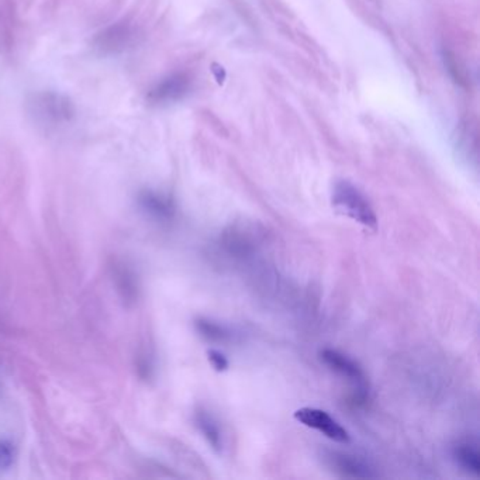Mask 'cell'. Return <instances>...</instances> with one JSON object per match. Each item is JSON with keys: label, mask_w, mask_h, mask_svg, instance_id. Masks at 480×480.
Returning <instances> with one entry per match:
<instances>
[{"label": "cell", "mask_w": 480, "mask_h": 480, "mask_svg": "<svg viewBox=\"0 0 480 480\" xmlns=\"http://www.w3.org/2000/svg\"><path fill=\"white\" fill-rule=\"evenodd\" d=\"M138 206L144 213L158 221H169L174 218L176 207L174 200L155 190H144L138 195Z\"/></svg>", "instance_id": "5"}, {"label": "cell", "mask_w": 480, "mask_h": 480, "mask_svg": "<svg viewBox=\"0 0 480 480\" xmlns=\"http://www.w3.org/2000/svg\"><path fill=\"white\" fill-rule=\"evenodd\" d=\"M221 242L222 247L229 252L242 255L253 249V244L257 242V238L253 240V237L249 233L240 227H231L230 231H226L222 234Z\"/></svg>", "instance_id": "10"}, {"label": "cell", "mask_w": 480, "mask_h": 480, "mask_svg": "<svg viewBox=\"0 0 480 480\" xmlns=\"http://www.w3.org/2000/svg\"><path fill=\"white\" fill-rule=\"evenodd\" d=\"M452 458L466 473L473 476L480 474V452L477 444L472 441H459L452 448Z\"/></svg>", "instance_id": "7"}, {"label": "cell", "mask_w": 480, "mask_h": 480, "mask_svg": "<svg viewBox=\"0 0 480 480\" xmlns=\"http://www.w3.org/2000/svg\"><path fill=\"white\" fill-rule=\"evenodd\" d=\"M207 358H209V362L213 366V369L217 372H226L230 366L227 357L221 354V352L217 349H210L207 352Z\"/></svg>", "instance_id": "11"}, {"label": "cell", "mask_w": 480, "mask_h": 480, "mask_svg": "<svg viewBox=\"0 0 480 480\" xmlns=\"http://www.w3.org/2000/svg\"><path fill=\"white\" fill-rule=\"evenodd\" d=\"M331 205L337 213L354 220L365 229L377 230V216L371 200L352 182L341 179L333 185Z\"/></svg>", "instance_id": "1"}, {"label": "cell", "mask_w": 480, "mask_h": 480, "mask_svg": "<svg viewBox=\"0 0 480 480\" xmlns=\"http://www.w3.org/2000/svg\"><path fill=\"white\" fill-rule=\"evenodd\" d=\"M186 90H187V79L182 75H175L159 83L149 93V99L155 103L174 102L182 98V96L186 93Z\"/></svg>", "instance_id": "8"}, {"label": "cell", "mask_w": 480, "mask_h": 480, "mask_svg": "<svg viewBox=\"0 0 480 480\" xmlns=\"http://www.w3.org/2000/svg\"><path fill=\"white\" fill-rule=\"evenodd\" d=\"M13 450L12 445L8 442H0V469L9 468L13 462Z\"/></svg>", "instance_id": "12"}, {"label": "cell", "mask_w": 480, "mask_h": 480, "mask_svg": "<svg viewBox=\"0 0 480 480\" xmlns=\"http://www.w3.org/2000/svg\"><path fill=\"white\" fill-rule=\"evenodd\" d=\"M320 359L328 369L346 379L355 392V400L364 403L369 396V380L362 366L349 355L333 348H324L320 351Z\"/></svg>", "instance_id": "2"}, {"label": "cell", "mask_w": 480, "mask_h": 480, "mask_svg": "<svg viewBox=\"0 0 480 480\" xmlns=\"http://www.w3.org/2000/svg\"><path fill=\"white\" fill-rule=\"evenodd\" d=\"M195 424L198 430L202 432L203 438L211 446V450L216 454H221L224 450V435L220 421L216 415L207 408L199 407L195 411Z\"/></svg>", "instance_id": "6"}, {"label": "cell", "mask_w": 480, "mask_h": 480, "mask_svg": "<svg viewBox=\"0 0 480 480\" xmlns=\"http://www.w3.org/2000/svg\"><path fill=\"white\" fill-rule=\"evenodd\" d=\"M293 415L296 421H299L304 427L322 432L335 442L348 444L351 441L349 432L334 417H331L326 410L315 407H302L296 410Z\"/></svg>", "instance_id": "3"}, {"label": "cell", "mask_w": 480, "mask_h": 480, "mask_svg": "<svg viewBox=\"0 0 480 480\" xmlns=\"http://www.w3.org/2000/svg\"><path fill=\"white\" fill-rule=\"evenodd\" d=\"M324 463L338 476L351 479H372L377 477L376 468L362 457L341 452V451H326L323 455Z\"/></svg>", "instance_id": "4"}, {"label": "cell", "mask_w": 480, "mask_h": 480, "mask_svg": "<svg viewBox=\"0 0 480 480\" xmlns=\"http://www.w3.org/2000/svg\"><path fill=\"white\" fill-rule=\"evenodd\" d=\"M195 328L200 337L210 342H227L233 338V333L227 326L206 317H199L195 320Z\"/></svg>", "instance_id": "9"}]
</instances>
